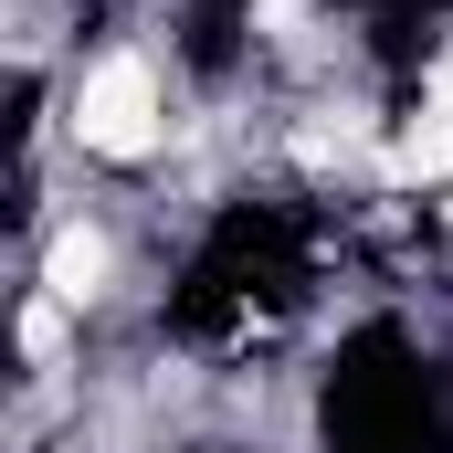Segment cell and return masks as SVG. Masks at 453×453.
I'll return each mask as SVG.
<instances>
[{"label":"cell","mask_w":453,"mask_h":453,"mask_svg":"<svg viewBox=\"0 0 453 453\" xmlns=\"http://www.w3.org/2000/svg\"><path fill=\"white\" fill-rule=\"evenodd\" d=\"M158 127H169V85H158L148 53H106V64H85V85H74V137H85L96 158H148Z\"/></svg>","instance_id":"6da1fadb"},{"label":"cell","mask_w":453,"mask_h":453,"mask_svg":"<svg viewBox=\"0 0 453 453\" xmlns=\"http://www.w3.org/2000/svg\"><path fill=\"white\" fill-rule=\"evenodd\" d=\"M42 285H53V306H96L106 296V232H53V264H42Z\"/></svg>","instance_id":"7a4b0ae2"}]
</instances>
